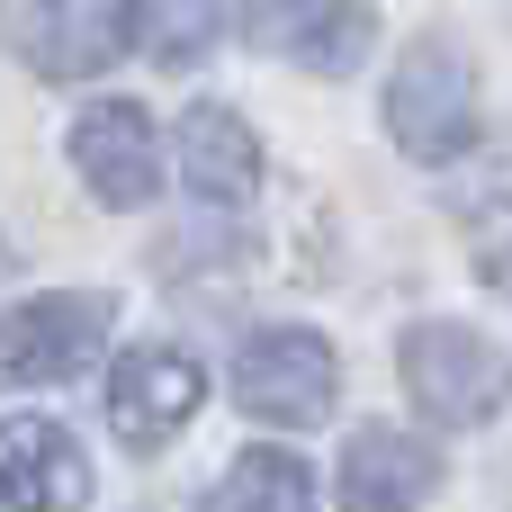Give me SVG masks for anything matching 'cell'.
I'll use <instances>...</instances> for the list:
<instances>
[{"label":"cell","instance_id":"obj_1","mask_svg":"<svg viewBox=\"0 0 512 512\" xmlns=\"http://www.w3.org/2000/svg\"><path fill=\"white\" fill-rule=\"evenodd\" d=\"M234 396H243V414L297 432V423H324V414H333V396H342V360H333L324 333H306V324H270V333H252V342L234 351Z\"/></svg>","mask_w":512,"mask_h":512},{"label":"cell","instance_id":"obj_2","mask_svg":"<svg viewBox=\"0 0 512 512\" xmlns=\"http://www.w3.org/2000/svg\"><path fill=\"white\" fill-rule=\"evenodd\" d=\"M405 387L432 423H495L512 396V360L468 324H414L405 333Z\"/></svg>","mask_w":512,"mask_h":512},{"label":"cell","instance_id":"obj_3","mask_svg":"<svg viewBox=\"0 0 512 512\" xmlns=\"http://www.w3.org/2000/svg\"><path fill=\"white\" fill-rule=\"evenodd\" d=\"M387 135L414 153V162H450L468 153L477 135V72L459 45H414L387 81Z\"/></svg>","mask_w":512,"mask_h":512},{"label":"cell","instance_id":"obj_4","mask_svg":"<svg viewBox=\"0 0 512 512\" xmlns=\"http://www.w3.org/2000/svg\"><path fill=\"white\" fill-rule=\"evenodd\" d=\"M108 297L99 288H63V297H27L0 315V387H54L72 369H90L108 351Z\"/></svg>","mask_w":512,"mask_h":512},{"label":"cell","instance_id":"obj_5","mask_svg":"<svg viewBox=\"0 0 512 512\" xmlns=\"http://www.w3.org/2000/svg\"><path fill=\"white\" fill-rule=\"evenodd\" d=\"M198 405H207V369H198L189 351H171V342H135V351L108 369V432H117L126 450L180 441V432L198 423Z\"/></svg>","mask_w":512,"mask_h":512},{"label":"cell","instance_id":"obj_6","mask_svg":"<svg viewBox=\"0 0 512 512\" xmlns=\"http://www.w3.org/2000/svg\"><path fill=\"white\" fill-rule=\"evenodd\" d=\"M243 27H252L270 54H288L297 72H324V81L360 72L369 45H378L369 0H243Z\"/></svg>","mask_w":512,"mask_h":512},{"label":"cell","instance_id":"obj_7","mask_svg":"<svg viewBox=\"0 0 512 512\" xmlns=\"http://www.w3.org/2000/svg\"><path fill=\"white\" fill-rule=\"evenodd\" d=\"M72 171L90 180L99 207H144L162 189V144H153V117L135 99H99L72 117Z\"/></svg>","mask_w":512,"mask_h":512},{"label":"cell","instance_id":"obj_8","mask_svg":"<svg viewBox=\"0 0 512 512\" xmlns=\"http://www.w3.org/2000/svg\"><path fill=\"white\" fill-rule=\"evenodd\" d=\"M9 36L36 72L54 81H90L126 54V0H18L9 9Z\"/></svg>","mask_w":512,"mask_h":512},{"label":"cell","instance_id":"obj_9","mask_svg":"<svg viewBox=\"0 0 512 512\" xmlns=\"http://www.w3.org/2000/svg\"><path fill=\"white\" fill-rule=\"evenodd\" d=\"M90 495V459L63 423L18 414L0 423V512H72Z\"/></svg>","mask_w":512,"mask_h":512},{"label":"cell","instance_id":"obj_10","mask_svg":"<svg viewBox=\"0 0 512 512\" xmlns=\"http://www.w3.org/2000/svg\"><path fill=\"white\" fill-rule=\"evenodd\" d=\"M432 486H441V459L414 432H396V423L351 432V450H342V512H423Z\"/></svg>","mask_w":512,"mask_h":512},{"label":"cell","instance_id":"obj_11","mask_svg":"<svg viewBox=\"0 0 512 512\" xmlns=\"http://www.w3.org/2000/svg\"><path fill=\"white\" fill-rule=\"evenodd\" d=\"M180 180H189L207 207H243V198L261 189V144H252V126H243L225 99L180 108Z\"/></svg>","mask_w":512,"mask_h":512},{"label":"cell","instance_id":"obj_12","mask_svg":"<svg viewBox=\"0 0 512 512\" xmlns=\"http://www.w3.org/2000/svg\"><path fill=\"white\" fill-rule=\"evenodd\" d=\"M207 512H315V477H306V459H288V450H243V459L207 486Z\"/></svg>","mask_w":512,"mask_h":512},{"label":"cell","instance_id":"obj_13","mask_svg":"<svg viewBox=\"0 0 512 512\" xmlns=\"http://www.w3.org/2000/svg\"><path fill=\"white\" fill-rule=\"evenodd\" d=\"M216 18H225V0H135L126 9V36L153 54V63H198L207 45H216Z\"/></svg>","mask_w":512,"mask_h":512},{"label":"cell","instance_id":"obj_14","mask_svg":"<svg viewBox=\"0 0 512 512\" xmlns=\"http://www.w3.org/2000/svg\"><path fill=\"white\" fill-rule=\"evenodd\" d=\"M486 279H495V288L512 297V243H495V261H486Z\"/></svg>","mask_w":512,"mask_h":512},{"label":"cell","instance_id":"obj_15","mask_svg":"<svg viewBox=\"0 0 512 512\" xmlns=\"http://www.w3.org/2000/svg\"><path fill=\"white\" fill-rule=\"evenodd\" d=\"M0 279H9V243H0Z\"/></svg>","mask_w":512,"mask_h":512}]
</instances>
